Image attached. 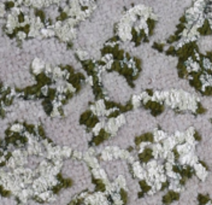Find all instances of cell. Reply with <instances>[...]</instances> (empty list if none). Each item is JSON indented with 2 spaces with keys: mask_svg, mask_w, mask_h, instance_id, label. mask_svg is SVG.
<instances>
[{
  "mask_svg": "<svg viewBox=\"0 0 212 205\" xmlns=\"http://www.w3.org/2000/svg\"><path fill=\"white\" fill-rule=\"evenodd\" d=\"M132 170H133V174L136 179L139 180H146L147 177V171L145 169V164H142L140 161H136L132 164Z\"/></svg>",
  "mask_w": 212,
  "mask_h": 205,
  "instance_id": "cell-1",
  "label": "cell"
},
{
  "mask_svg": "<svg viewBox=\"0 0 212 205\" xmlns=\"http://www.w3.org/2000/svg\"><path fill=\"white\" fill-rule=\"evenodd\" d=\"M30 187H32V188L34 189V192L36 193V197H38L40 193H42V192L50 189L48 184H47L42 177H38V179H35L34 182H33V184H32Z\"/></svg>",
  "mask_w": 212,
  "mask_h": 205,
  "instance_id": "cell-2",
  "label": "cell"
},
{
  "mask_svg": "<svg viewBox=\"0 0 212 205\" xmlns=\"http://www.w3.org/2000/svg\"><path fill=\"white\" fill-rule=\"evenodd\" d=\"M92 175H93V177H94V179L102 181L104 186L111 182V181H110V179H109V176H107L106 170H105V169H102L101 166H100V168H98V169H92Z\"/></svg>",
  "mask_w": 212,
  "mask_h": 205,
  "instance_id": "cell-3",
  "label": "cell"
},
{
  "mask_svg": "<svg viewBox=\"0 0 212 205\" xmlns=\"http://www.w3.org/2000/svg\"><path fill=\"white\" fill-rule=\"evenodd\" d=\"M104 130L107 134H110V135H116L117 134V132L119 130V127H118V124L116 122L115 117L107 118V121L105 123V127H104Z\"/></svg>",
  "mask_w": 212,
  "mask_h": 205,
  "instance_id": "cell-4",
  "label": "cell"
},
{
  "mask_svg": "<svg viewBox=\"0 0 212 205\" xmlns=\"http://www.w3.org/2000/svg\"><path fill=\"white\" fill-rule=\"evenodd\" d=\"M193 169H194V173H195V175H196V177L200 180V181H205L206 179H207V176H209V171H207V169L203 165V164L200 163H196L194 166H193Z\"/></svg>",
  "mask_w": 212,
  "mask_h": 205,
  "instance_id": "cell-5",
  "label": "cell"
},
{
  "mask_svg": "<svg viewBox=\"0 0 212 205\" xmlns=\"http://www.w3.org/2000/svg\"><path fill=\"white\" fill-rule=\"evenodd\" d=\"M176 152L180 155V156H183V155H188V153H192V152H195V146H192L189 144L183 143L180 144L176 146Z\"/></svg>",
  "mask_w": 212,
  "mask_h": 205,
  "instance_id": "cell-6",
  "label": "cell"
},
{
  "mask_svg": "<svg viewBox=\"0 0 212 205\" xmlns=\"http://www.w3.org/2000/svg\"><path fill=\"white\" fill-rule=\"evenodd\" d=\"M46 63L42 61L41 58H35L33 63H32V69H33V73L35 74V75H39V74H41L42 71H45V69H46Z\"/></svg>",
  "mask_w": 212,
  "mask_h": 205,
  "instance_id": "cell-7",
  "label": "cell"
},
{
  "mask_svg": "<svg viewBox=\"0 0 212 205\" xmlns=\"http://www.w3.org/2000/svg\"><path fill=\"white\" fill-rule=\"evenodd\" d=\"M162 144H163V147L165 151H173V148H176V146H177V141H176L173 134H169L168 138Z\"/></svg>",
  "mask_w": 212,
  "mask_h": 205,
  "instance_id": "cell-8",
  "label": "cell"
},
{
  "mask_svg": "<svg viewBox=\"0 0 212 205\" xmlns=\"http://www.w3.org/2000/svg\"><path fill=\"white\" fill-rule=\"evenodd\" d=\"M168 133L163 129H154L153 130V140L154 143H163L168 138Z\"/></svg>",
  "mask_w": 212,
  "mask_h": 205,
  "instance_id": "cell-9",
  "label": "cell"
},
{
  "mask_svg": "<svg viewBox=\"0 0 212 205\" xmlns=\"http://www.w3.org/2000/svg\"><path fill=\"white\" fill-rule=\"evenodd\" d=\"M169 191L175 193H182L184 191V187L181 184V181L178 180H170L169 182Z\"/></svg>",
  "mask_w": 212,
  "mask_h": 205,
  "instance_id": "cell-10",
  "label": "cell"
},
{
  "mask_svg": "<svg viewBox=\"0 0 212 205\" xmlns=\"http://www.w3.org/2000/svg\"><path fill=\"white\" fill-rule=\"evenodd\" d=\"M100 159L104 161V162H112L115 159V157H113V155L106 147H102L100 150Z\"/></svg>",
  "mask_w": 212,
  "mask_h": 205,
  "instance_id": "cell-11",
  "label": "cell"
},
{
  "mask_svg": "<svg viewBox=\"0 0 212 205\" xmlns=\"http://www.w3.org/2000/svg\"><path fill=\"white\" fill-rule=\"evenodd\" d=\"M63 75H64V70H63L61 68H59V66H54L51 77H52V80L54 81V83H57V82H59L60 80H64V79H63Z\"/></svg>",
  "mask_w": 212,
  "mask_h": 205,
  "instance_id": "cell-12",
  "label": "cell"
},
{
  "mask_svg": "<svg viewBox=\"0 0 212 205\" xmlns=\"http://www.w3.org/2000/svg\"><path fill=\"white\" fill-rule=\"evenodd\" d=\"M115 181L119 184L121 189H124V191H127V192L129 191V189H128V184H127V179H125V176H124L123 174L117 175V176L115 177Z\"/></svg>",
  "mask_w": 212,
  "mask_h": 205,
  "instance_id": "cell-13",
  "label": "cell"
},
{
  "mask_svg": "<svg viewBox=\"0 0 212 205\" xmlns=\"http://www.w3.org/2000/svg\"><path fill=\"white\" fill-rule=\"evenodd\" d=\"M53 191L50 188V189H47V191H45V192H42V193H40L38 196V199L40 200H42V202H50V199L53 197Z\"/></svg>",
  "mask_w": 212,
  "mask_h": 205,
  "instance_id": "cell-14",
  "label": "cell"
},
{
  "mask_svg": "<svg viewBox=\"0 0 212 205\" xmlns=\"http://www.w3.org/2000/svg\"><path fill=\"white\" fill-rule=\"evenodd\" d=\"M10 130L12 132V133H24L25 132V128H24V125L22 124V123H12L11 125H10Z\"/></svg>",
  "mask_w": 212,
  "mask_h": 205,
  "instance_id": "cell-15",
  "label": "cell"
},
{
  "mask_svg": "<svg viewBox=\"0 0 212 205\" xmlns=\"http://www.w3.org/2000/svg\"><path fill=\"white\" fill-rule=\"evenodd\" d=\"M173 136H175V139H176V141H177V145L186 143V134H184V132H182V130H176V132L173 133Z\"/></svg>",
  "mask_w": 212,
  "mask_h": 205,
  "instance_id": "cell-16",
  "label": "cell"
},
{
  "mask_svg": "<svg viewBox=\"0 0 212 205\" xmlns=\"http://www.w3.org/2000/svg\"><path fill=\"white\" fill-rule=\"evenodd\" d=\"M111 200L115 205H124V202H123V198L121 196L119 192H116V193H112L111 194Z\"/></svg>",
  "mask_w": 212,
  "mask_h": 205,
  "instance_id": "cell-17",
  "label": "cell"
},
{
  "mask_svg": "<svg viewBox=\"0 0 212 205\" xmlns=\"http://www.w3.org/2000/svg\"><path fill=\"white\" fill-rule=\"evenodd\" d=\"M151 102H159V104H163L164 102L163 98H162V91H154L153 94L151 95Z\"/></svg>",
  "mask_w": 212,
  "mask_h": 205,
  "instance_id": "cell-18",
  "label": "cell"
},
{
  "mask_svg": "<svg viewBox=\"0 0 212 205\" xmlns=\"http://www.w3.org/2000/svg\"><path fill=\"white\" fill-rule=\"evenodd\" d=\"M5 166L9 169V170H15L16 168H18V165H17V161L13 158V157H9V159H7V162L5 164Z\"/></svg>",
  "mask_w": 212,
  "mask_h": 205,
  "instance_id": "cell-19",
  "label": "cell"
},
{
  "mask_svg": "<svg viewBox=\"0 0 212 205\" xmlns=\"http://www.w3.org/2000/svg\"><path fill=\"white\" fill-rule=\"evenodd\" d=\"M130 102H132V105H133V107H134V109H136V107H140V105L142 104V100H141L140 94H133V95H132Z\"/></svg>",
  "mask_w": 212,
  "mask_h": 205,
  "instance_id": "cell-20",
  "label": "cell"
},
{
  "mask_svg": "<svg viewBox=\"0 0 212 205\" xmlns=\"http://www.w3.org/2000/svg\"><path fill=\"white\" fill-rule=\"evenodd\" d=\"M74 150L70 146H63V152H61V157L63 158H70L73 157Z\"/></svg>",
  "mask_w": 212,
  "mask_h": 205,
  "instance_id": "cell-21",
  "label": "cell"
},
{
  "mask_svg": "<svg viewBox=\"0 0 212 205\" xmlns=\"http://www.w3.org/2000/svg\"><path fill=\"white\" fill-rule=\"evenodd\" d=\"M165 173H166V176H168L169 180H178V181H181V179H182L181 174L177 173V171H175V170H171V171H165Z\"/></svg>",
  "mask_w": 212,
  "mask_h": 205,
  "instance_id": "cell-22",
  "label": "cell"
},
{
  "mask_svg": "<svg viewBox=\"0 0 212 205\" xmlns=\"http://www.w3.org/2000/svg\"><path fill=\"white\" fill-rule=\"evenodd\" d=\"M87 164L92 168V169H98V168H100V162H99V158L96 157V156H93L88 162Z\"/></svg>",
  "mask_w": 212,
  "mask_h": 205,
  "instance_id": "cell-23",
  "label": "cell"
},
{
  "mask_svg": "<svg viewBox=\"0 0 212 205\" xmlns=\"http://www.w3.org/2000/svg\"><path fill=\"white\" fill-rule=\"evenodd\" d=\"M116 118V122L118 124V127L119 128H122L123 125H125V123H127V117H125V115H123V114H121V115H118Z\"/></svg>",
  "mask_w": 212,
  "mask_h": 205,
  "instance_id": "cell-24",
  "label": "cell"
},
{
  "mask_svg": "<svg viewBox=\"0 0 212 205\" xmlns=\"http://www.w3.org/2000/svg\"><path fill=\"white\" fill-rule=\"evenodd\" d=\"M25 151L28 152L29 157H30V156H36V150H35V145H32V144H27V145H25Z\"/></svg>",
  "mask_w": 212,
  "mask_h": 205,
  "instance_id": "cell-25",
  "label": "cell"
},
{
  "mask_svg": "<svg viewBox=\"0 0 212 205\" xmlns=\"http://www.w3.org/2000/svg\"><path fill=\"white\" fill-rule=\"evenodd\" d=\"M155 180H157L158 182H160V184H165L169 179H168V176H166V173H160V174H157V175H155Z\"/></svg>",
  "mask_w": 212,
  "mask_h": 205,
  "instance_id": "cell-26",
  "label": "cell"
},
{
  "mask_svg": "<svg viewBox=\"0 0 212 205\" xmlns=\"http://www.w3.org/2000/svg\"><path fill=\"white\" fill-rule=\"evenodd\" d=\"M77 56H78V58L81 61H87L89 58V53L87 51H84V50H78L77 51Z\"/></svg>",
  "mask_w": 212,
  "mask_h": 205,
  "instance_id": "cell-27",
  "label": "cell"
},
{
  "mask_svg": "<svg viewBox=\"0 0 212 205\" xmlns=\"http://www.w3.org/2000/svg\"><path fill=\"white\" fill-rule=\"evenodd\" d=\"M140 97H141V100H142V104H143V105H146L148 102H151V95H150L146 91L141 92V93H140Z\"/></svg>",
  "mask_w": 212,
  "mask_h": 205,
  "instance_id": "cell-28",
  "label": "cell"
},
{
  "mask_svg": "<svg viewBox=\"0 0 212 205\" xmlns=\"http://www.w3.org/2000/svg\"><path fill=\"white\" fill-rule=\"evenodd\" d=\"M203 68L207 71H212V62L209 58H204L203 59Z\"/></svg>",
  "mask_w": 212,
  "mask_h": 205,
  "instance_id": "cell-29",
  "label": "cell"
},
{
  "mask_svg": "<svg viewBox=\"0 0 212 205\" xmlns=\"http://www.w3.org/2000/svg\"><path fill=\"white\" fill-rule=\"evenodd\" d=\"M73 157L77 159V161H80V159H83V152L82 151H80V150H75L74 151V153H73Z\"/></svg>",
  "mask_w": 212,
  "mask_h": 205,
  "instance_id": "cell-30",
  "label": "cell"
},
{
  "mask_svg": "<svg viewBox=\"0 0 212 205\" xmlns=\"http://www.w3.org/2000/svg\"><path fill=\"white\" fill-rule=\"evenodd\" d=\"M165 162H170V163H176V156H175V153H173V151H170L169 152V155H168V158H166V161Z\"/></svg>",
  "mask_w": 212,
  "mask_h": 205,
  "instance_id": "cell-31",
  "label": "cell"
},
{
  "mask_svg": "<svg viewBox=\"0 0 212 205\" xmlns=\"http://www.w3.org/2000/svg\"><path fill=\"white\" fill-rule=\"evenodd\" d=\"M52 106H53V109H59V107L63 106V102H59L57 98H54V99L52 100Z\"/></svg>",
  "mask_w": 212,
  "mask_h": 205,
  "instance_id": "cell-32",
  "label": "cell"
},
{
  "mask_svg": "<svg viewBox=\"0 0 212 205\" xmlns=\"http://www.w3.org/2000/svg\"><path fill=\"white\" fill-rule=\"evenodd\" d=\"M51 117H54V118H59L61 117V114L59 111V109H53L52 112H51Z\"/></svg>",
  "mask_w": 212,
  "mask_h": 205,
  "instance_id": "cell-33",
  "label": "cell"
},
{
  "mask_svg": "<svg viewBox=\"0 0 212 205\" xmlns=\"http://www.w3.org/2000/svg\"><path fill=\"white\" fill-rule=\"evenodd\" d=\"M186 136H189V135H194L195 134V128L194 127H188V129L184 132Z\"/></svg>",
  "mask_w": 212,
  "mask_h": 205,
  "instance_id": "cell-34",
  "label": "cell"
},
{
  "mask_svg": "<svg viewBox=\"0 0 212 205\" xmlns=\"http://www.w3.org/2000/svg\"><path fill=\"white\" fill-rule=\"evenodd\" d=\"M164 165H165V171H171V170H173V166H175V164L170 163V162H165Z\"/></svg>",
  "mask_w": 212,
  "mask_h": 205,
  "instance_id": "cell-35",
  "label": "cell"
},
{
  "mask_svg": "<svg viewBox=\"0 0 212 205\" xmlns=\"http://www.w3.org/2000/svg\"><path fill=\"white\" fill-rule=\"evenodd\" d=\"M66 89H68V92H70V93H75V92H76V88H75L70 82H66Z\"/></svg>",
  "mask_w": 212,
  "mask_h": 205,
  "instance_id": "cell-36",
  "label": "cell"
},
{
  "mask_svg": "<svg viewBox=\"0 0 212 205\" xmlns=\"http://www.w3.org/2000/svg\"><path fill=\"white\" fill-rule=\"evenodd\" d=\"M50 86H42V88H41V93H42V95H48V92H50Z\"/></svg>",
  "mask_w": 212,
  "mask_h": 205,
  "instance_id": "cell-37",
  "label": "cell"
},
{
  "mask_svg": "<svg viewBox=\"0 0 212 205\" xmlns=\"http://www.w3.org/2000/svg\"><path fill=\"white\" fill-rule=\"evenodd\" d=\"M59 184V181H58L57 177H53L51 181H50V188H52V187H56Z\"/></svg>",
  "mask_w": 212,
  "mask_h": 205,
  "instance_id": "cell-38",
  "label": "cell"
},
{
  "mask_svg": "<svg viewBox=\"0 0 212 205\" xmlns=\"http://www.w3.org/2000/svg\"><path fill=\"white\" fill-rule=\"evenodd\" d=\"M162 187H163V184H160V182H158V181H155V184H153V187H151V188H154L157 192H159L160 189H162Z\"/></svg>",
  "mask_w": 212,
  "mask_h": 205,
  "instance_id": "cell-39",
  "label": "cell"
},
{
  "mask_svg": "<svg viewBox=\"0 0 212 205\" xmlns=\"http://www.w3.org/2000/svg\"><path fill=\"white\" fill-rule=\"evenodd\" d=\"M70 76H71L70 71H68V70H64V75H63V79H64L65 81H68V80L70 79Z\"/></svg>",
  "mask_w": 212,
  "mask_h": 205,
  "instance_id": "cell-40",
  "label": "cell"
},
{
  "mask_svg": "<svg viewBox=\"0 0 212 205\" xmlns=\"http://www.w3.org/2000/svg\"><path fill=\"white\" fill-rule=\"evenodd\" d=\"M86 82L89 84V86H93L94 84V80H93V76H88L87 79H86Z\"/></svg>",
  "mask_w": 212,
  "mask_h": 205,
  "instance_id": "cell-41",
  "label": "cell"
},
{
  "mask_svg": "<svg viewBox=\"0 0 212 205\" xmlns=\"http://www.w3.org/2000/svg\"><path fill=\"white\" fill-rule=\"evenodd\" d=\"M155 193H157V191H155V189H154V188H150V191H147V193H146V194H147V196H150V197H151V196H154V194H155Z\"/></svg>",
  "mask_w": 212,
  "mask_h": 205,
  "instance_id": "cell-42",
  "label": "cell"
},
{
  "mask_svg": "<svg viewBox=\"0 0 212 205\" xmlns=\"http://www.w3.org/2000/svg\"><path fill=\"white\" fill-rule=\"evenodd\" d=\"M56 98H57L58 100H59V102H64V100H65V94H58L57 97H56Z\"/></svg>",
  "mask_w": 212,
  "mask_h": 205,
  "instance_id": "cell-43",
  "label": "cell"
},
{
  "mask_svg": "<svg viewBox=\"0 0 212 205\" xmlns=\"http://www.w3.org/2000/svg\"><path fill=\"white\" fill-rule=\"evenodd\" d=\"M93 136H94V135H93V133H92V132H89V133H87V134H86V138H87V140H88V141H91Z\"/></svg>",
  "mask_w": 212,
  "mask_h": 205,
  "instance_id": "cell-44",
  "label": "cell"
},
{
  "mask_svg": "<svg viewBox=\"0 0 212 205\" xmlns=\"http://www.w3.org/2000/svg\"><path fill=\"white\" fill-rule=\"evenodd\" d=\"M57 199H58V196H57V194H53V197L50 199V202H48V203H53V202H56Z\"/></svg>",
  "mask_w": 212,
  "mask_h": 205,
  "instance_id": "cell-45",
  "label": "cell"
},
{
  "mask_svg": "<svg viewBox=\"0 0 212 205\" xmlns=\"http://www.w3.org/2000/svg\"><path fill=\"white\" fill-rule=\"evenodd\" d=\"M93 189H94V184H91V186L88 187V192H91V191H93Z\"/></svg>",
  "mask_w": 212,
  "mask_h": 205,
  "instance_id": "cell-46",
  "label": "cell"
},
{
  "mask_svg": "<svg viewBox=\"0 0 212 205\" xmlns=\"http://www.w3.org/2000/svg\"><path fill=\"white\" fill-rule=\"evenodd\" d=\"M205 205H212V202H207V203H206Z\"/></svg>",
  "mask_w": 212,
  "mask_h": 205,
  "instance_id": "cell-47",
  "label": "cell"
}]
</instances>
